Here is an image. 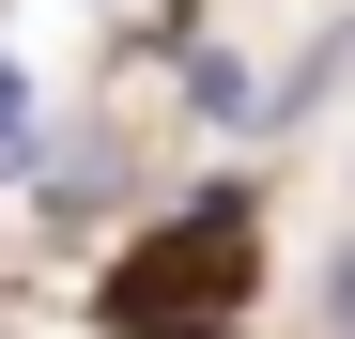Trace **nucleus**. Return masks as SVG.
Instances as JSON below:
<instances>
[{
  "mask_svg": "<svg viewBox=\"0 0 355 339\" xmlns=\"http://www.w3.org/2000/svg\"><path fill=\"white\" fill-rule=\"evenodd\" d=\"M232 309H248V201L170 216V232L108 277V324H124V339H216Z\"/></svg>",
  "mask_w": 355,
  "mask_h": 339,
  "instance_id": "f257e3e1",
  "label": "nucleus"
},
{
  "mask_svg": "<svg viewBox=\"0 0 355 339\" xmlns=\"http://www.w3.org/2000/svg\"><path fill=\"white\" fill-rule=\"evenodd\" d=\"M16 154H31V93L0 77V170H16Z\"/></svg>",
  "mask_w": 355,
  "mask_h": 339,
  "instance_id": "f03ea898",
  "label": "nucleus"
},
{
  "mask_svg": "<svg viewBox=\"0 0 355 339\" xmlns=\"http://www.w3.org/2000/svg\"><path fill=\"white\" fill-rule=\"evenodd\" d=\"M340 324H355V277H340Z\"/></svg>",
  "mask_w": 355,
  "mask_h": 339,
  "instance_id": "7ed1b4c3",
  "label": "nucleus"
}]
</instances>
